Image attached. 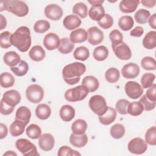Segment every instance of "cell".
<instances>
[{"mask_svg": "<svg viewBox=\"0 0 156 156\" xmlns=\"http://www.w3.org/2000/svg\"><path fill=\"white\" fill-rule=\"evenodd\" d=\"M141 67L147 71H154L156 69V62L151 57L146 56L143 57L141 60Z\"/></svg>", "mask_w": 156, "mask_h": 156, "instance_id": "45", "label": "cell"}, {"mask_svg": "<svg viewBox=\"0 0 156 156\" xmlns=\"http://www.w3.org/2000/svg\"><path fill=\"white\" fill-rule=\"evenodd\" d=\"M141 2L144 6L149 7V8H152L155 6L156 1L155 0H150V1H141Z\"/></svg>", "mask_w": 156, "mask_h": 156, "instance_id": "59", "label": "cell"}, {"mask_svg": "<svg viewBox=\"0 0 156 156\" xmlns=\"http://www.w3.org/2000/svg\"><path fill=\"white\" fill-rule=\"evenodd\" d=\"M140 4L136 0H122L119 2L120 10L125 13H130L135 12Z\"/></svg>", "mask_w": 156, "mask_h": 156, "instance_id": "18", "label": "cell"}, {"mask_svg": "<svg viewBox=\"0 0 156 156\" xmlns=\"http://www.w3.org/2000/svg\"><path fill=\"white\" fill-rule=\"evenodd\" d=\"M15 107H12L5 102H4L2 100H1V105H0V112L2 115H9L11 114L13 110Z\"/></svg>", "mask_w": 156, "mask_h": 156, "instance_id": "55", "label": "cell"}, {"mask_svg": "<svg viewBox=\"0 0 156 156\" xmlns=\"http://www.w3.org/2000/svg\"><path fill=\"white\" fill-rule=\"evenodd\" d=\"M109 38L112 44H117L123 41V35L118 29H114L110 32L109 34Z\"/></svg>", "mask_w": 156, "mask_h": 156, "instance_id": "52", "label": "cell"}, {"mask_svg": "<svg viewBox=\"0 0 156 156\" xmlns=\"http://www.w3.org/2000/svg\"><path fill=\"white\" fill-rule=\"evenodd\" d=\"M112 48L117 58L122 60H127L132 57V52L129 46L124 41L117 44H112Z\"/></svg>", "mask_w": 156, "mask_h": 156, "instance_id": "9", "label": "cell"}, {"mask_svg": "<svg viewBox=\"0 0 156 156\" xmlns=\"http://www.w3.org/2000/svg\"><path fill=\"white\" fill-rule=\"evenodd\" d=\"M0 18H1V21H0L1 27H0V30H2L7 26V21H6L5 18L2 15H1V14L0 15Z\"/></svg>", "mask_w": 156, "mask_h": 156, "instance_id": "60", "label": "cell"}, {"mask_svg": "<svg viewBox=\"0 0 156 156\" xmlns=\"http://www.w3.org/2000/svg\"><path fill=\"white\" fill-rule=\"evenodd\" d=\"M126 132L124 126L122 124L117 123L113 125L110 130L111 136L115 139H120L124 136Z\"/></svg>", "mask_w": 156, "mask_h": 156, "instance_id": "39", "label": "cell"}, {"mask_svg": "<svg viewBox=\"0 0 156 156\" xmlns=\"http://www.w3.org/2000/svg\"><path fill=\"white\" fill-rule=\"evenodd\" d=\"M88 140V136L86 133L76 135L72 133L69 136V142L71 144L79 148L84 147L87 144Z\"/></svg>", "mask_w": 156, "mask_h": 156, "instance_id": "23", "label": "cell"}, {"mask_svg": "<svg viewBox=\"0 0 156 156\" xmlns=\"http://www.w3.org/2000/svg\"><path fill=\"white\" fill-rule=\"evenodd\" d=\"M121 73L126 79H135L140 74V67L135 63H129L123 66Z\"/></svg>", "mask_w": 156, "mask_h": 156, "instance_id": "14", "label": "cell"}, {"mask_svg": "<svg viewBox=\"0 0 156 156\" xmlns=\"http://www.w3.org/2000/svg\"><path fill=\"white\" fill-rule=\"evenodd\" d=\"M10 69L16 76L21 77L27 74L29 70V66L26 61L22 60L16 66L10 67Z\"/></svg>", "mask_w": 156, "mask_h": 156, "instance_id": "35", "label": "cell"}, {"mask_svg": "<svg viewBox=\"0 0 156 156\" xmlns=\"http://www.w3.org/2000/svg\"><path fill=\"white\" fill-rule=\"evenodd\" d=\"M145 95L149 101L156 102V85L155 83L148 88Z\"/></svg>", "mask_w": 156, "mask_h": 156, "instance_id": "54", "label": "cell"}, {"mask_svg": "<svg viewBox=\"0 0 156 156\" xmlns=\"http://www.w3.org/2000/svg\"><path fill=\"white\" fill-rule=\"evenodd\" d=\"M55 140L54 136L49 133H45L41 135L38 140V146L44 151H49L54 146Z\"/></svg>", "mask_w": 156, "mask_h": 156, "instance_id": "16", "label": "cell"}, {"mask_svg": "<svg viewBox=\"0 0 156 156\" xmlns=\"http://www.w3.org/2000/svg\"><path fill=\"white\" fill-rule=\"evenodd\" d=\"M57 155L58 156H76L80 155V154L77 151L71 149L70 147L63 146L58 149Z\"/></svg>", "mask_w": 156, "mask_h": 156, "instance_id": "50", "label": "cell"}, {"mask_svg": "<svg viewBox=\"0 0 156 156\" xmlns=\"http://www.w3.org/2000/svg\"><path fill=\"white\" fill-rule=\"evenodd\" d=\"M134 21L132 16L125 15L121 16L118 21L119 27L124 31L130 30L133 26Z\"/></svg>", "mask_w": 156, "mask_h": 156, "instance_id": "37", "label": "cell"}, {"mask_svg": "<svg viewBox=\"0 0 156 156\" xmlns=\"http://www.w3.org/2000/svg\"><path fill=\"white\" fill-rule=\"evenodd\" d=\"M50 23L47 20H40L35 22L34 25V30L38 34H43L50 28Z\"/></svg>", "mask_w": 156, "mask_h": 156, "instance_id": "44", "label": "cell"}, {"mask_svg": "<svg viewBox=\"0 0 156 156\" xmlns=\"http://www.w3.org/2000/svg\"><path fill=\"white\" fill-rule=\"evenodd\" d=\"M13 46L22 52H27L31 46V36L29 29L26 26L18 27L10 37Z\"/></svg>", "mask_w": 156, "mask_h": 156, "instance_id": "1", "label": "cell"}, {"mask_svg": "<svg viewBox=\"0 0 156 156\" xmlns=\"http://www.w3.org/2000/svg\"><path fill=\"white\" fill-rule=\"evenodd\" d=\"M82 23L81 20L76 15H69L65 17L63 21L64 27L69 30L75 29L79 27Z\"/></svg>", "mask_w": 156, "mask_h": 156, "instance_id": "17", "label": "cell"}, {"mask_svg": "<svg viewBox=\"0 0 156 156\" xmlns=\"http://www.w3.org/2000/svg\"><path fill=\"white\" fill-rule=\"evenodd\" d=\"M129 151L134 154L140 155L144 154L147 149V143L141 138L136 137L131 140L127 145Z\"/></svg>", "mask_w": 156, "mask_h": 156, "instance_id": "8", "label": "cell"}, {"mask_svg": "<svg viewBox=\"0 0 156 156\" xmlns=\"http://www.w3.org/2000/svg\"><path fill=\"white\" fill-rule=\"evenodd\" d=\"M26 96L29 102L37 104L42 101L44 97V90L40 85L32 84L27 88Z\"/></svg>", "mask_w": 156, "mask_h": 156, "instance_id": "7", "label": "cell"}, {"mask_svg": "<svg viewBox=\"0 0 156 156\" xmlns=\"http://www.w3.org/2000/svg\"><path fill=\"white\" fill-rule=\"evenodd\" d=\"M69 39L73 43H81L87 40V32L83 28L73 30L69 35Z\"/></svg>", "mask_w": 156, "mask_h": 156, "instance_id": "19", "label": "cell"}, {"mask_svg": "<svg viewBox=\"0 0 156 156\" xmlns=\"http://www.w3.org/2000/svg\"><path fill=\"white\" fill-rule=\"evenodd\" d=\"M105 10L102 5L91 6L88 11L90 18L96 21H100L105 15Z\"/></svg>", "mask_w": 156, "mask_h": 156, "instance_id": "29", "label": "cell"}, {"mask_svg": "<svg viewBox=\"0 0 156 156\" xmlns=\"http://www.w3.org/2000/svg\"><path fill=\"white\" fill-rule=\"evenodd\" d=\"M145 141L151 146L156 145V127L152 126L147 129L145 133Z\"/></svg>", "mask_w": 156, "mask_h": 156, "instance_id": "47", "label": "cell"}, {"mask_svg": "<svg viewBox=\"0 0 156 156\" xmlns=\"http://www.w3.org/2000/svg\"><path fill=\"white\" fill-rule=\"evenodd\" d=\"M74 48V44L68 38H62L60 39V43L58 48V51L63 54H68L71 52Z\"/></svg>", "mask_w": 156, "mask_h": 156, "instance_id": "32", "label": "cell"}, {"mask_svg": "<svg viewBox=\"0 0 156 156\" xmlns=\"http://www.w3.org/2000/svg\"><path fill=\"white\" fill-rule=\"evenodd\" d=\"M12 34L9 31H4L0 35V46L2 48L7 49L12 44L10 41Z\"/></svg>", "mask_w": 156, "mask_h": 156, "instance_id": "49", "label": "cell"}, {"mask_svg": "<svg viewBox=\"0 0 156 156\" xmlns=\"http://www.w3.org/2000/svg\"><path fill=\"white\" fill-rule=\"evenodd\" d=\"M51 114L50 107L46 104H40L35 108V115L41 120H45L49 118Z\"/></svg>", "mask_w": 156, "mask_h": 156, "instance_id": "28", "label": "cell"}, {"mask_svg": "<svg viewBox=\"0 0 156 156\" xmlns=\"http://www.w3.org/2000/svg\"><path fill=\"white\" fill-rule=\"evenodd\" d=\"M88 105L93 112L99 116L104 114L108 108L105 98L99 94L91 97L88 102Z\"/></svg>", "mask_w": 156, "mask_h": 156, "instance_id": "5", "label": "cell"}, {"mask_svg": "<svg viewBox=\"0 0 156 156\" xmlns=\"http://www.w3.org/2000/svg\"><path fill=\"white\" fill-rule=\"evenodd\" d=\"M139 102H140L142 104V105L144 107V110L146 111L152 110L153 109H154V108L155 107V104H156L155 102L149 101L146 98L145 94L142 96V97L140 99Z\"/></svg>", "mask_w": 156, "mask_h": 156, "instance_id": "53", "label": "cell"}, {"mask_svg": "<svg viewBox=\"0 0 156 156\" xmlns=\"http://www.w3.org/2000/svg\"><path fill=\"white\" fill-rule=\"evenodd\" d=\"M31 118V112L29 108L26 106L20 107L16 111L15 119L20 120L27 125Z\"/></svg>", "mask_w": 156, "mask_h": 156, "instance_id": "27", "label": "cell"}, {"mask_svg": "<svg viewBox=\"0 0 156 156\" xmlns=\"http://www.w3.org/2000/svg\"><path fill=\"white\" fill-rule=\"evenodd\" d=\"M26 126L27 124L25 122L18 119H15L9 127L10 135L13 136H18L22 135L24 132Z\"/></svg>", "mask_w": 156, "mask_h": 156, "instance_id": "24", "label": "cell"}, {"mask_svg": "<svg viewBox=\"0 0 156 156\" xmlns=\"http://www.w3.org/2000/svg\"><path fill=\"white\" fill-rule=\"evenodd\" d=\"M93 55L96 60L99 62L104 61L108 56V50L105 46L101 45L94 48Z\"/></svg>", "mask_w": 156, "mask_h": 156, "instance_id": "33", "label": "cell"}, {"mask_svg": "<svg viewBox=\"0 0 156 156\" xmlns=\"http://www.w3.org/2000/svg\"><path fill=\"white\" fill-rule=\"evenodd\" d=\"M43 42L46 49L49 51H52L58 48L60 39L56 34L50 32L44 36Z\"/></svg>", "mask_w": 156, "mask_h": 156, "instance_id": "15", "label": "cell"}, {"mask_svg": "<svg viewBox=\"0 0 156 156\" xmlns=\"http://www.w3.org/2000/svg\"><path fill=\"white\" fill-rule=\"evenodd\" d=\"M150 15L151 13L149 11L144 9H141L137 10L135 13L134 18L137 23L143 24H146L148 21Z\"/></svg>", "mask_w": 156, "mask_h": 156, "instance_id": "42", "label": "cell"}, {"mask_svg": "<svg viewBox=\"0 0 156 156\" xmlns=\"http://www.w3.org/2000/svg\"><path fill=\"white\" fill-rule=\"evenodd\" d=\"M3 156L5 155H10V156H17V154L13 152V151H7L6 152H5L3 155Z\"/></svg>", "mask_w": 156, "mask_h": 156, "instance_id": "62", "label": "cell"}, {"mask_svg": "<svg viewBox=\"0 0 156 156\" xmlns=\"http://www.w3.org/2000/svg\"><path fill=\"white\" fill-rule=\"evenodd\" d=\"M82 85L87 88L89 92H94L99 87V82L98 79L93 76H85L82 81Z\"/></svg>", "mask_w": 156, "mask_h": 156, "instance_id": "26", "label": "cell"}, {"mask_svg": "<svg viewBox=\"0 0 156 156\" xmlns=\"http://www.w3.org/2000/svg\"><path fill=\"white\" fill-rule=\"evenodd\" d=\"M86 71L85 65L81 62H73L66 65L62 69V76L65 82L71 85L80 81V76Z\"/></svg>", "mask_w": 156, "mask_h": 156, "instance_id": "2", "label": "cell"}, {"mask_svg": "<svg viewBox=\"0 0 156 156\" xmlns=\"http://www.w3.org/2000/svg\"><path fill=\"white\" fill-rule=\"evenodd\" d=\"M155 79V75L153 73H144L141 78V83L142 88H148L151 87L153 84Z\"/></svg>", "mask_w": 156, "mask_h": 156, "instance_id": "46", "label": "cell"}, {"mask_svg": "<svg viewBox=\"0 0 156 156\" xmlns=\"http://www.w3.org/2000/svg\"><path fill=\"white\" fill-rule=\"evenodd\" d=\"M73 56L75 59L85 61L90 57V51L87 48L83 46L77 47L73 52Z\"/></svg>", "mask_w": 156, "mask_h": 156, "instance_id": "34", "label": "cell"}, {"mask_svg": "<svg viewBox=\"0 0 156 156\" xmlns=\"http://www.w3.org/2000/svg\"><path fill=\"white\" fill-rule=\"evenodd\" d=\"M73 13L77 15L81 18H85L88 15L87 6L85 3L79 2L76 3L73 7Z\"/></svg>", "mask_w": 156, "mask_h": 156, "instance_id": "43", "label": "cell"}, {"mask_svg": "<svg viewBox=\"0 0 156 156\" xmlns=\"http://www.w3.org/2000/svg\"><path fill=\"white\" fill-rule=\"evenodd\" d=\"M143 34H144V29L141 26L135 27L130 32V36L135 37H140Z\"/></svg>", "mask_w": 156, "mask_h": 156, "instance_id": "56", "label": "cell"}, {"mask_svg": "<svg viewBox=\"0 0 156 156\" xmlns=\"http://www.w3.org/2000/svg\"><path fill=\"white\" fill-rule=\"evenodd\" d=\"M88 93L89 91L87 88L83 85H80L67 90L65 93L64 97L66 101L74 102L85 99L88 94Z\"/></svg>", "mask_w": 156, "mask_h": 156, "instance_id": "4", "label": "cell"}, {"mask_svg": "<svg viewBox=\"0 0 156 156\" xmlns=\"http://www.w3.org/2000/svg\"><path fill=\"white\" fill-rule=\"evenodd\" d=\"M120 77L119 70L116 68H110L105 73V80L111 83H116Z\"/></svg>", "mask_w": 156, "mask_h": 156, "instance_id": "41", "label": "cell"}, {"mask_svg": "<svg viewBox=\"0 0 156 156\" xmlns=\"http://www.w3.org/2000/svg\"><path fill=\"white\" fill-rule=\"evenodd\" d=\"M26 135L28 137L31 139L36 140L39 138L41 135V129L35 124H30L26 130Z\"/></svg>", "mask_w": 156, "mask_h": 156, "instance_id": "40", "label": "cell"}, {"mask_svg": "<svg viewBox=\"0 0 156 156\" xmlns=\"http://www.w3.org/2000/svg\"><path fill=\"white\" fill-rule=\"evenodd\" d=\"M8 133V130L6 125L3 123L0 124V139L2 140L5 138Z\"/></svg>", "mask_w": 156, "mask_h": 156, "instance_id": "57", "label": "cell"}, {"mask_svg": "<svg viewBox=\"0 0 156 156\" xmlns=\"http://www.w3.org/2000/svg\"><path fill=\"white\" fill-rule=\"evenodd\" d=\"M130 102L125 99H121L117 101L115 104V108L119 114L126 115L127 114V108Z\"/></svg>", "mask_w": 156, "mask_h": 156, "instance_id": "48", "label": "cell"}, {"mask_svg": "<svg viewBox=\"0 0 156 156\" xmlns=\"http://www.w3.org/2000/svg\"><path fill=\"white\" fill-rule=\"evenodd\" d=\"M21 97L20 93L15 90H10L5 91L2 96L1 100L6 104L15 107L21 101Z\"/></svg>", "mask_w": 156, "mask_h": 156, "instance_id": "13", "label": "cell"}, {"mask_svg": "<svg viewBox=\"0 0 156 156\" xmlns=\"http://www.w3.org/2000/svg\"><path fill=\"white\" fill-rule=\"evenodd\" d=\"M44 15L47 18L51 20L57 21L62 17L63 10L58 5L51 4L45 7Z\"/></svg>", "mask_w": 156, "mask_h": 156, "instance_id": "12", "label": "cell"}, {"mask_svg": "<svg viewBox=\"0 0 156 156\" xmlns=\"http://www.w3.org/2000/svg\"><path fill=\"white\" fill-rule=\"evenodd\" d=\"M124 90L127 96L133 99L139 98L143 93V88L139 83L135 81L127 82L125 84Z\"/></svg>", "mask_w": 156, "mask_h": 156, "instance_id": "10", "label": "cell"}, {"mask_svg": "<svg viewBox=\"0 0 156 156\" xmlns=\"http://www.w3.org/2000/svg\"><path fill=\"white\" fill-rule=\"evenodd\" d=\"M75 109L70 105H63L60 109L59 115L60 118L65 122L71 121L75 116Z\"/></svg>", "mask_w": 156, "mask_h": 156, "instance_id": "20", "label": "cell"}, {"mask_svg": "<svg viewBox=\"0 0 156 156\" xmlns=\"http://www.w3.org/2000/svg\"><path fill=\"white\" fill-rule=\"evenodd\" d=\"M104 1H88V2L92 5V6L94 5H102V3L104 2Z\"/></svg>", "mask_w": 156, "mask_h": 156, "instance_id": "61", "label": "cell"}, {"mask_svg": "<svg viewBox=\"0 0 156 156\" xmlns=\"http://www.w3.org/2000/svg\"><path fill=\"white\" fill-rule=\"evenodd\" d=\"M15 83V78L12 74L8 72L1 73L0 76V84L3 88H7L13 86Z\"/></svg>", "mask_w": 156, "mask_h": 156, "instance_id": "38", "label": "cell"}, {"mask_svg": "<svg viewBox=\"0 0 156 156\" xmlns=\"http://www.w3.org/2000/svg\"><path fill=\"white\" fill-rule=\"evenodd\" d=\"M16 149L24 156H39L36 146L26 138H20L15 142Z\"/></svg>", "mask_w": 156, "mask_h": 156, "instance_id": "6", "label": "cell"}, {"mask_svg": "<svg viewBox=\"0 0 156 156\" xmlns=\"http://www.w3.org/2000/svg\"><path fill=\"white\" fill-rule=\"evenodd\" d=\"M113 19L109 14H105L104 17L99 21H98V25L104 29H110L113 24Z\"/></svg>", "mask_w": 156, "mask_h": 156, "instance_id": "51", "label": "cell"}, {"mask_svg": "<svg viewBox=\"0 0 156 156\" xmlns=\"http://www.w3.org/2000/svg\"><path fill=\"white\" fill-rule=\"evenodd\" d=\"M148 22L150 27L154 29H156V13H154L149 18Z\"/></svg>", "mask_w": 156, "mask_h": 156, "instance_id": "58", "label": "cell"}, {"mask_svg": "<svg viewBox=\"0 0 156 156\" xmlns=\"http://www.w3.org/2000/svg\"><path fill=\"white\" fill-rule=\"evenodd\" d=\"M87 129V122L82 119H76L71 124V130L73 133L76 135H82L85 133Z\"/></svg>", "mask_w": 156, "mask_h": 156, "instance_id": "31", "label": "cell"}, {"mask_svg": "<svg viewBox=\"0 0 156 156\" xmlns=\"http://www.w3.org/2000/svg\"><path fill=\"white\" fill-rule=\"evenodd\" d=\"M143 111L144 107L139 101H133L130 103L127 108V113L133 116L140 115Z\"/></svg>", "mask_w": 156, "mask_h": 156, "instance_id": "36", "label": "cell"}, {"mask_svg": "<svg viewBox=\"0 0 156 156\" xmlns=\"http://www.w3.org/2000/svg\"><path fill=\"white\" fill-rule=\"evenodd\" d=\"M29 56L33 61L40 62L43 60L46 56L45 51L41 46L35 45L32 47L29 51Z\"/></svg>", "mask_w": 156, "mask_h": 156, "instance_id": "25", "label": "cell"}, {"mask_svg": "<svg viewBox=\"0 0 156 156\" xmlns=\"http://www.w3.org/2000/svg\"><path fill=\"white\" fill-rule=\"evenodd\" d=\"M3 61L5 65L10 67L16 66L21 62L20 55L15 51H9L3 56Z\"/></svg>", "mask_w": 156, "mask_h": 156, "instance_id": "22", "label": "cell"}, {"mask_svg": "<svg viewBox=\"0 0 156 156\" xmlns=\"http://www.w3.org/2000/svg\"><path fill=\"white\" fill-rule=\"evenodd\" d=\"M143 45L147 49H152L156 47V32L151 30L147 32L143 39Z\"/></svg>", "mask_w": 156, "mask_h": 156, "instance_id": "30", "label": "cell"}, {"mask_svg": "<svg viewBox=\"0 0 156 156\" xmlns=\"http://www.w3.org/2000/svg\"><path fill=\"white\" fill-rule=\"evenodd\" d=\"M104 36L103 32L96 26L90 27L87 32V40L90 44L95 46L101 43Z\"/></svg>", "mask_w": 156, "mask_h": 156, "instance_id": "11", "label": "cell"}, {"mask_svg": "<svg viewBox=\"0 0 156 156\" xmlns=\"http://www.w3.org/2000/svg\"><path fill=\"white\" fill-rule=\"evenodd\" d=\"M7 10L19 17H23L29 12L28 5L24 2L18 0H5L0 2V11Z\"/></svg>", "mask_w": 156, "mask_h": 156, "instance_id": "3", "label": "cell"}, {"mask_svg": "<svg viewBox=\"0 0 156 156\" xmlns=\"http://www.w3.org/2000/svg\"><path fill=\"white\" fill-rule=\"evenodd\" d=\"M116 111L115 108L108 107V108L105 113L101 116H99V122L105 126L110 125L112 124L116 119Z\"/></svg>", "mask_w": 156, "mask_h": 156, "instance_id": "21", "label": "cell"}]
</instances>
